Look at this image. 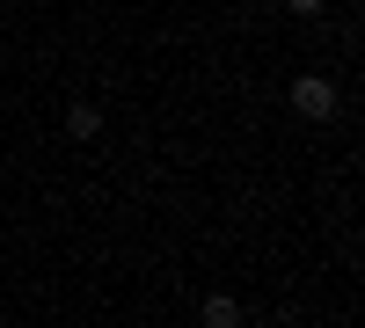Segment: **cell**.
<instances>
[{
  "label": "cell",
  "instance_id": "2",
  "mask_svg": "<svg viewBox=\"0 0 365 328\" xmlns=\"http://www.w3.org/2000/svg\"><path fill=\"white\" fill-rule=\"evenodd\" d=\"M66 132L73 139H96L103 132V102H66Z\"/></svg>",
  "mask_w": 365,
  "mask_h": 328
},
{
  "label": "cell",
  "instance_id": "4",
  "mask_svg": "<svg viewBox=\"0 0 365 328\" xmlns=\"http://www.w3.org/2000/svg\"><path fill=\"white\" fill-rule=\"evenodd\" d=\"M285 8H292V15H322L329 0H285Z\"/></svg>",
  "mask_w": 365,
  "mask_h": 328
},
{
  "label": "cell",
  "instance_id": "3",
  "mask_svg": "<svg viewBox=\"0 0 365 328\" xmlns=\"http://www.w3.org/2000/svg\"><path fill=\"white\" fill-rule=\"evenodd\" d=\"M205 321H212V328H234V321H241V307L227 300V292H212V300H205Z\"/></svg>",
  "mask_w": 365,
  "mask_h": 328
},
{
  "label": "cell",
  "instance_id": "1",
  "mask_svg": "<svg viewBox=\"0 0 365 328\" xmlns=\"http://www.w3.org/2000/svg\"><path fill=\"white\" fill-rule=\"evenodd\" d=\"M292 110L307 117V125H329V117L344 110V102H336V80H322V73H299V80H292Z\"/></svg>",
  "mask_w": 365,
  "mask_h": 328
}]
</instances>
